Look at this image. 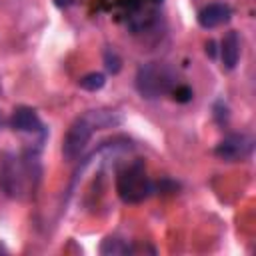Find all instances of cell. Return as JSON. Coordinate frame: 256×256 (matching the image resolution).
Returning a JSON list of instances; mask_svg holds the SVG:
<instances>
[{
	"label": "cell",
	"mask_w": 256,
	"mask_h": 256,
	"mask_svg": "<svg viewBox=\"0 0 256 256\" xmlns=\"http://www.w3.org/2000/svg\"><path fill=\"white\" fill-rule=\"evenodd\" d=\"M120 122V118H114V112H102V110H92L80 118H76L72 122V126L68 128L64 142H62V154L66 160H76L82 150L86 148L88 140L92 138L94 130L98 128H106L110 124Z\"/></svg>",
	"instance_id": "cell-1"
},
{
	"label": "cell",
	"mask_w": 256,
	"mask_h": 256,
	"mask_svg": "<svg viewBox=\"0 0 256 256\" xmlns=\"http://www.w3.org/2000/svg\"><path fill=\"white\" fill-rule=\"evenodd\" d=\"M174 84H176V74L166 64L148 62L138 68L136 88L144 98H158L160 94L172 92Z\"/></svg>",
	"instance_id": "cell-2"
},
{
	"label": "cell",
	"mask_w": 256,
	"mask_h": 256,
	"mask_svg": "<svg viewBox=\"0 0 256 256\" xmlns=\"http://www.w3.org/2000/svg\"><path fill=\"white\" fill-rule=\"evenodd\" d=\"M116 190H118V196L128 202V204H136V202H142L144 198L150 196L152 192V182L148 180L146 176V170L140 162L124 168L118 178H116Z\"/></svg>",
	"instance_id": "cell-3"
},
{
	"label": "cell",
	"mask_w": 256,
	"mask_h": 256,
	"mask_svg": "<svg viewBox=\"0 0 256 256\" xmlns=\"http://www.w3.org/2000/svg\"><path fill=\"white\" fill-rule=\"evenodd\" d=\"M254 150V140L248 134H230L216 146V156L226 162L246 160Z\"/></svg>",
	"instance_id": "cell-4"
},
{
	"label": "cell",
	"mask_w": 256,
	"mask_h": 256,
	"mask_svg": "<svg viewBox=\"0 0 256 256\" xmlns=\"http://www.w3.org/2000/svg\"><path fill=\"white\" fill-rule=\"evenodd\" d=\"M232 16V10L228 4H222V2H214V4H208L204 6L200 12H198V24L202 28H216V26H222L224 22H228Z\"/></svg>",
	"instance_id": "cell-5"
},
{
	"label": "cell",
	"mask_w": 256,
	"mask_h": 256,
	"mask_svg": "<svg viewBox=\"0 0 256 256\" xmlns=\"http://www.w3.org/2000/svg\"><path fill=\"white\" fill-rule=\"evenodd\" d=\"M12 128L18 132H38L42 130V122L32 108L20 106L12 114Z\"/></svg>",
	"instance_id": "cell-6"
},
{
	"label": "cell",
	"mask_w": 256,
	"mask_h": 256,
	"mask_svg": "<svg viewBox=\"0 0 256 256\" xmlns=\"http://www.w3.org/2000/svg\"><path fill=\"white\" fill-rule=\"evenodd\" d=\"M220 58L224 62V68H228V70L236 68V64L240 60V38H238V32L230 30L224 36V40L220 44Z\"/></svg>",
	"instance_id": "cell-7"
},
{
	"label": "cell",
	"mask_w": 256,
	"mask_h": 256,
	"mask_svg": "<svg viewBox=\"0 0 256 256\" xmlns=\"http://www.w3.org/2000/svg\"><path fill=\"white\" fill-rule=\"evenodd\" d=\"M100 252L116 256V254H130V252H134V248L130 244H126L124 240H120V238H106L100 244Z\"/></svg>",
	"instance_id": "cell-8"
},
{
	"label": "cell",
	"mask_w": 256,
	"mask_h": 256,
	"mask_svg": "<svg viewBox=\"0 0 256 256\" xmlns=\"http://www.w3.org/2000/svg\"><path fill=\"white\" fill-rule=\"evenodd\" d=\"M78 84H80L82 90L96 92V90H100V88L106 84V78H104V74H100V72H90V74L82 76V78L78 80Z\"/></svg>",
	"instance_id": "cell-9"
},
{
	"label": "cell",
	"mask_w": 256,
	"mask_h": 256,
	"mask_svg": "<svg viewBox=\"0 0 256 256\" xmlns=\"http://www.w3.org/2000/svg\"><path fill=\"white\" fill-rule=\"evenodd\" d=\"M104 64H106V68L110 70V72H118L120 70V58H118V54L114 52V50H106L104 52Z\"/></svg>",
	"instance_id": "cell-10"
},
{
	"label": "cell",
	"mask_w": 256,
	"mask_h": 256,
	"mask_svg": "<svg viewBox=\"0 0 256 256\" xmlns=\"http://www.w3.org/2000/svg\"><path fill=\"white\" fill-rule=\"evenodd\" d=\"M172 94H174V100H178V102H188L192 98V90L188 86H176V88H172Z\"/></svg>",
	"instance_id": "cell-11"
},
{
	"label": "cell",
	"mask_w": 256,
	"mask_h": 256,
	"mask_svg": "<svg viewBox=\"0 0 256 256\" xmlns=\"http://www.w3.org/2000/svg\"><path fill=\"white\" fill-rule=\"evenodd\" d=\"M74 0H54V4L56 6H60V8H66V6H70Z\"/></svg>",
	"instance_id": "cell-12"
}]
</instances>
